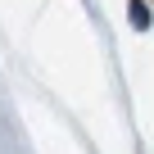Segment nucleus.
I'll list each match as a JSON object with an SVG mask.
<instances>
[{"label":"nucleus","instance_id":"f257e3e1","mask_svg":"<svg viewBox=\"0 0 154 154\" xmlns=\"http://www.w3.org/2000/svg\"><path fill=\"white\" fill-rule=\"evenodd\" d=\"M131 23L136 27H149V9L140 5V0H131Z\"/></svg>","mask_w":154,"mask_h":154}]
</instances>
